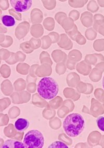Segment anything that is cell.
Listing matches in <instances>:
<instances>
[{"instance_id":"obj_8","label":"cell","mask_w":104,"mask_h":148,"mask_svg":"<svg viewBox=\"0 0 104 148\" xmlns=\"http://www.w3.org/2000/svg\"><path fill=\"white\" fill-rule=\"evenodd\" d=\"M48 148H68L69 147L67 146L65 143L57 141L54 143H52L51 145L48 147Z\"/></svg>"},{"instance_id":"obj_1","label":"cell","mask_w":104,"mask_h":148,"mask_svg":"<svg viewBox=\"0 0 104 148\" xmlns=\"http://www.w3.org/2000/svg\"><path fill=\"white\" fill-rule=\"evenodd\" d=\"M85 126L84 119L79 113L68 115L63 122L65 132L70 137H76L80 135L84 129Z\"/></svg>"},{"instance_id":"obj_9","label":"cell","mask_w":104,"mask_h":148,"mask_svg":"<svg viewBox=\"0 0 104 148\" xmlns=\"http://www.w3.org/2000/svg\"><path fill=\"white\" fill-rule=\"evenodd\" d=\"M96 123L99 129L102 132H104V117H99L96 120Z\"/></svg>"},{"instance_id":"obj_5","label":"cell","mask_w":104,"mask_h":148,"mask_svg":"<svg viewBox=\"0 0 104 148\" xmlns=\"http://www.w3.org/2000/svg\"><path fill=\"white\" fill-rule=\"evenodd\" d=\"M30 125V123L28 120L24 118L18 119L15 122L14 126L15 128L18 132H24L28 129Z\"/></svg>"},{"instance_id":"obj_3","label":"cell","mask_w":104,"mask_h":148,"mask_svg":"<svg viewBox=\"0 0 104 148\" xmlns=\"http://www.w3.org/2000/svg\"><path fill=\"white\" fill-rule=\"evenodd\" d=\"M24 143L28 148H43L44 145V137L40 130H31L24 136Z\"/></svg>"},{"instance_id":"obj_10","label":"cell","mask_w":104,"mask_h":148,"mask_svg":"<svg viewBox=\"0 0 104 148\" xmlns=\"http://www.w3.org/2000/svg\"><path fill=\"white\" fill-rule=\"evenodd\" d=\"M103 87L104 89V76L103 77Z\"/></svg>"},{"instance_id":"obj_4","label":"cell","mask_w":104,"mask_h":148,"mask_svg":"<svg viewBox=\"0 0 104 148\" xmlns=\"http://www.w3.org/2000/svg\"><path fill=\"white\" fill-rule=\"evenodd\" d=\"M31 0H11L10 3L17 12H24L28 11L32 5Z\"/></svg>"},{"instance_id":"obj_6","label":"cell","mask_w":104,"mask_h":148,"mask_svg":"<svg viewBox=\"0 0 104 148\" xmlns=\"http://www.w3.org/2000/svg\"><path fill=\"white\" fill-rule=\"evenodd\" d=\"M1 148H28L24 143L17 140H6Z\"/></svg>"},{"instance_id":"obj_7","label":"cell","mask_w":104,"mask_h":148,"mask_svg":"<svg viewBox=\"0 0 104 148\" xmlns=\"http://www.w3.org/2000/svg\"><path fill=\"white\" fill-rule=\"evenodd\" d=\"M2 22L6 27H13L15 25L16 21L13 16L5 15L2 17Z\"/></svg>"},{"instance_id":"obj_2","label":"cell","mask_w":104,"mask_h":148,"mask_svg":"<svg viewBox=\"0 0 104 148\" xmlns=\"http://www.w3.org/2000/svg\"><path fill=\"white\" fill-rule=\"evenodd\" d=\"M37 92L46 100H51L57 95L59 86L56 80L50 77H43L37 84Z\"/></svg>"}]
</instances>
